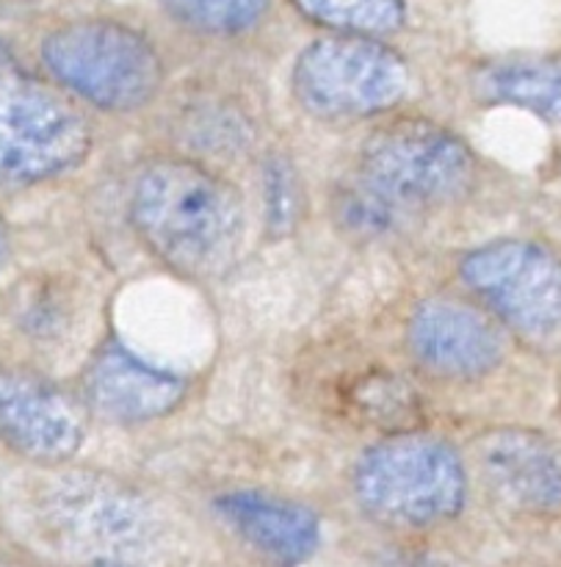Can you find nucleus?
Segmentation results:
<instances>
[{"instance_id": "20e7f679", "label": "nucleus", "mask_w": 561, "mask_h": 567, "mask_svg": "<svg viewBox=\"0 0 561 567\" xmlns=\"http://www.w3.org/2000/svg\"><path fill=\"white\" fill-rule=\"evenodd\" d=\"M357 181L409 219L463 199L476 183V155L451 127L402 116L365 136Z\"/></svg>"}, {"instance_id": "9d476101", "label": "nucleus", "mask_w": 561, "mask_h": 567, "mask_svg": "<svg viewBox=\"0 0 561 567\" xmlns=\"http://www.w3.org/2000/svg\"><path fill=\"white\" fill-rule=\"evenodd\" d=\"M0 443L28 463L64 465L86 443V421L53 382L0 369Z\"/></svg>"}, {"instance_id": "ddd939ff", "label": "nucleus", "mask_w": 561, "mask_h": 567, "mask_svg": "<svg viewBox=\"0 0 561 567\" xmlns=\"http://www.w3.org/2000/svg\"><path fill=\"white\" fill-rule=\"evenodd\" d=\"M221 524L271 567H302L324 543L321 518L297 498L258 487H236L214 498Z\"/></svg>"}, {"instance_id": "0eeeda50", "label": "nucleus", "mask_w": 561, "mask_h": 567, "mask_svg": "<svg viewBox=\"0 0 561 567\" xmlns=\"http://www.w3.org/2000/svg\"><path fill=\"white\" fill-rule=\"evenodd\" d=\"M37 513L50 540L97 563L138 551L155 532L153 507L136 487L86 468L55 471L39 491Z\"/></svg>"}, {"instance_id": "423d86ee", "label": "nucleus", "mask_w": 561, "mask_h": 567, "mask_svg": "<svg viewBox=\"0 0 561 567\" xmlns=\"http://www.w3.org/2000/svg\"><path fill=\"white\" fill-rule=\"evenodd\" d=\"M409 66L398 50L371 37L330 33L297 55L291 92L299 109L324 122L368 120L409 94Z\"/></svg>"}, {"instance_id": "412c9836", "label": "nucleus", "mask_w": 561, "mask_h": 567, "mask_svg": "<svg viewBox=\"0 0 561 567\" xmlns=\"http://www.w3.org/2000/svg\"><path fill=\"white\" fill-rule=\"evenodd\" d=\"M3 252H6V233H3V225H0V260H3Z\"/></svg>"}, {"instance_id": "6e6552de", "label": "nucleus", "mask_w": 561, "mask_h": 567, "mask_svg": "<svg viewBox=\"0 0 561 567\" xmlns=\"http://www.w3.org/2000/svg\"><path fill=\"white\" fill-rule=\"evenodd\" d=\"M459 277L487 313L534 341L561 336V258L526 238H498L459 260Z\"/></svg>"}, {"instance_id": "4be33fe9", "label": "nucleus", "mask_w": 561, "mask_h": 567, "mask_svg": "<svg viewBox=\"0 0 561 567\" xmlns=\"http://www.w3.org/2000/svg\"><path fill=\"white\" fill-rule=\"evenodd\" d=\"M94 567H127V565H122V563H97Z\"/></svg>"}, {"instance_id": "2eb2a0df", "label": "nucleus", "mask_w": 561, "mask_h": 567, "mask_svg": "<svg viewBox=\"0 0 561 567\" xmlns=\"http://www.w3.org/2000/svg\"><path fill=\"white\" fill-rule=\"evenodd\" d=\"M315 25L346 37L380 39L396 33L407 20L404 0H291Z\"/></svg>"}, {"instance_id": "dca6fc26", "label": "nucleus", "mask_w": 561, "mask_h": 567, "mask_svg": "<svg viewBox=\"0 0 561 567\" xmlns=\"http://www.w3.org/2000/svg\"><path fill=\"white\" fill-rule=\"evenodd\" d=\"M274 0H158L160 9L202 37H241L263 22Z\"/></svg>"}, {"instance_id": "39448f33", "label": "nucleus", "mask_w": 561, "mask_h": 567, "mask_svg": "<svg viewBox=\"0 0 561 567\" xmlns=\"http://www.w3.org/2000/svg\"><path fill=\"white\" fill-rule=\"evenodd\" d=\"M94 131L59 86L0 66V188H33L75 172Z\"/></svg>"}, {"instance_id": "aec40b11", "label": "nucleus", "mask_w": 561, "mask_h": 567, "mask_svg": "<svg viewBox=\"0 0 561 567\" xmlns=\"http://www.w3.org/2000/svg\"><path fill=\"white\" fill-rule=\"evenodd\" d=\"M376 567H451L443 559L426 557V554H391V557L380 559Z\"/></svg>"}, {"instance_id": "f8f14e48", "label": "nucleus", "mask_w": 561, "mask_h": 567, "mask_svg": "<svg viewBox=\"0 0 561 567\" xmlns=\"http://www.w3.org/2000/svg\"><path fill=\"white\" fill-rule=\"evenodd\" d=\"M487 487L512 509L561 518V443L526 426H498L476 441Z\"/></svg>"}, {"instance_id": "7ed1b4c3", "label": "nucleus", "mask_w": 561, "mask_h": 567, "mask_svg": "<svg viewBox=\"0 0 561 567\" xmlns=\"http://www.w3.org/2000/svg\"><path fill=\"white\" fill-rule=\"evenodd\" d=\"M352 493L376 524L404 532L435 529L465 509L468 468L443 437L398 432L360 454Z\"/></svg>"}, {"instance_id": "4468645a", "label": "nucleus", "mask_w": 561, "mask_h": 567, "mask_svg": "<svg viewBox=\"0 0 561 567\" xmlns=\"http://www.w3.org/2000/svg\"><path fill=\"white\" fill-rule=\"evenodd\" d=\"M481 103L518 109L548 125H561V55H509L474 75Z\"/></svg>"}, {"instance_id": "a211bd4d", "label": "nucleus", "mask_w": 561, "mask_h": 567, "mask_svg": "<svg viewBox=\"0 0 561 567\" xmlns=\"http://www.w3.org/2000/svg\"><path fill=\"white\" fill-rule=\"evenodd\" d=\"M260 188H263V208L269 230L277 233V236L291 233L299 225V219H302L304 208V188L297 164L288 155L271 153L263 161Z\"/></svg>"}, {"instance_id": "f03ea898", "label": "nucleus", "mask_w": 561, "mask_h": 567, "mask_svg": "<svg viewBox=\"0 0 561 567\" xmlns=\"http://www.w3.org/2000/svg\"><path fill=\"white\" fill-rule=\"evenodd\" d=\"M39 59L55 86L105 114H136L166 83L164 55L138 28L111 17H81L53 28Z\"/></svg>"}, {"instance_id": "f257e3e1", "label": "nucleus", "mask_w": 561, "mask_h": 567, "mask_svg": "<svg viewBox=\"0 0 561 567\" xmlns=\"http://www.w3.org/2000/svg\"><path fill=\"white\" fill-rule=\"evenodd\" d=\"M127 219L138 241L188 280L225 275L247 238L241 188L194 155L147 161L131 183Z\"/></svg>"}, {"instance_id": "1a4fd4ad", "label": "nucleus", "mask_w": 561, "mask_h": 567, "mask_svg": "<svg viewBox=\"0 0 561 567\" xmlns=\"http://www.w3.org/2000/svg\"><path fill=\"white\" fill-rule=\"evenodd\" d=\"M407 349L420 369L448 382L490 377L507 358L498 321L457 297L418 302L407 321Z\"/></svg>"}, {"instance_id": "6ab92c4d", "label": "nucleus", "mask_w": 561, "mask_h": 567, "mask_svg": "<svg viewBox=\"0 0 561 567\" xmlns=\"http://www.w3.org/2000/svg\"><path fill=\"white\" fill-rule=\"evenodd\" d=\"M335 219L346 227V233L360 238H380L391 236L404 225L407 216L393 208L391 203L371 192L368 186L354 177L346 188L337 192L335 199Z\"/></svg>"}, {"instance_id": "f3484780", "label": "nucleus", "mask_w": 561, "mask_h": 567, "mask_svg": "<svg viewBox=\"0 0 561 567\" xmlns=\"http://www.w3.org/2000/svg\"><path fill=\"white\" fill-rule=\"evenodd\" d=\"M188 150L208 155H238L252 144V122L243 111L225 103H202L186 111L180 122Z\"/></svg>"}, {"instance_id": "9b49d317", "label": "nucleus", "mask_w": 561, "mask_h": 567, "mask_svg": "<svg viewBox=\"0 0 561 567\" xmlns=\"http://www.w3.org/2000/svg\"><path fill=\"white\" fill-rule=\"evenodd\" d=\"M81 391L94 415L111 424L138 426L177 413L188 396V380L122 341H108L89 360Z\"/></svg>"}]
</instances>
